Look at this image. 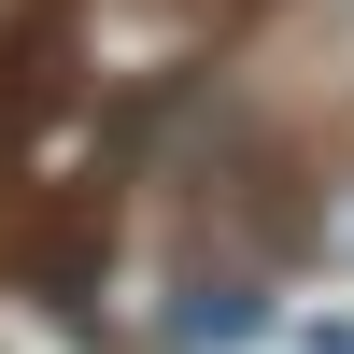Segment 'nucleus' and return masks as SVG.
<instances>
[{"instance_id":"f257e3e1","label":"nucleus","mask_w":354,"mask_h":354,"mask_svg":"<svg viewBox=\"0 0 354 354\" xmlns=\"http://www.w3.org/2000/svg\"><path fill=\"white\" fill-rule=\"evenodd\" d=\"M255 15H270V0H15V28H0V156L170 100V85L213 71Z\"/></svg>"}]
</instances>
